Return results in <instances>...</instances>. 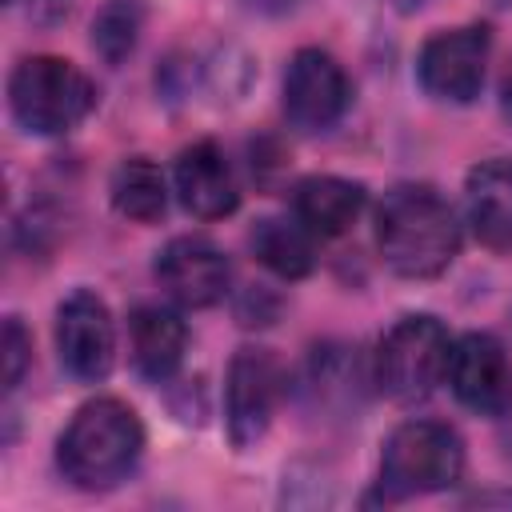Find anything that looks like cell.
Masks as SVG:
<instances>
[{
	"label": "cell",
	"instance_id": "1",
	"mask_svg": "<svg viewBox=\"0 0 512 512\" xmlns=\"http://www.w3.org/2000/svg\"><path fill=\"white\" fill-rule=\"evenodd\" d=\"M380 260L404 280L440 276L460 252V216L428 184H396L376 208Z\"/></svg>",
	"mask_w": 512,
	"mask_h": 512
},
{
	"label": "cell",
	"instance_id": "2",
	"mask_svg": "<svg viewBox=\"0 0 512 512\" xmlns=\"http://www.w3.org/2000/svg\"><path fill=\"white\" fill-rule=\"evenodd\" d=\"M144 452V424L120 396H96L76 408L56 440V464L76 488L100 492L120 484Z\"/></svg>",
	"mask_w": 512,
	"mask_h": 512
},
{
	"label": "cell",
	"instance_id": "3",
	"mask_svg": "<svg viewBox=\"0 0 512 512\" xmlns=\"http://www.w3.org/2000/svg\"><path fill=\"white\" fill-rule=\"evenodd\" d=\"M464 472V440L440 420H404L388 432L380 452L376 500L396 504L428 492H444Z\"/></svg>",
	"mask_w": 512,
	"mask_h": 512
},
{
	"label": "cell",
	"instance_id": "4",
	"mask_svg": "<svg viewBox=\"0 0 512 512\" xmlns=\"http://www.w3.org/2000/svg\"><path fill=\"white\" fill-rule=\"evenodd\" d=\"M8 104L24 132H72L96 108V84L64 56H24L8 76Z\"/></svg>",
	"mask_w": 512,
	"mask_h": 512
},
{
	"label": "cell",
	"instance_id": "5",
	"mask_svg": "<svg viewBox=\"0 0 512 512\" xmlns=\"http://www.w3.org/2000/svg\"><path fill=\"white\" fill-rule=\"evenodd\" d=\"M452 336L436 316H400L376 344L372 380L396 404H420L448 372Z\"/></svg>",
	"mask_w": 512,
	"mask_h": 512
},
{
	"label": "cell",
	"instance_id": "6",
	"mask_svg": "<svg viewBox=\"0 0 512 512\" xmlns=\"http://www.w3.org/2000/svg\"><path fill=\"white\" fill-rule=\"evenodd\" d=\"M488 56H492L488 24H464V28L436 32L424 40V48L416 56L420 88L444 104H472L484 88Z\"/></svg>",
	"mask_w": 512,
	"mask_h": 512
},
{
	"label": "cell",
	"instance_id": "7",
	"mask_svg": "<svg viewBox=\"0 0 512 512\" xmlns=\"http://www.w3.org/2000/svg\"><path fill=\"white\" fill-rule=\"evenodd\" d=\"M284 396V368L268 348H240L228 364V380H224V420H228V436L232 444L244 452L252 448L272 416L276 404Z\"/></svg>",
	"mask_w": 512,
	"mask_h": 512
},
{
	"label": "cell",
	"instance_id": "8",
	"mask_svg": "<svg viewBox=\"0 0 512 512\" xmlns=\"http://www.w3.org/2000/svg\"><path fill=\"white\" fill-rule=\"evenodd\" d=\"M56 352H60L64 372L84 380V384H96L112 372L116 324H112L108 304L96 292L76 288L60 300V308H56Z\"/></svg>",
	"mask_w": 512,
	"mask_h": 512
},
{
	"label": "cell",
	"instance_id": "9",
	"mask_svg": "<svg viewBox=\"0 0 512 512\" xmlns=\"http://www.w3.org/2000/svg\"><path fill=\"white\" fill-rule=\"evenodd\" d=\"M352 104V84L340 60L324 48L292 52L284 68V116L304 132L332 128Z\"/></svg>",
	"mask_w": 512,
	"mask_h": 512
},
{
	"label": "cell",
	"instance_id": "10",
	"mask_svg": "<svg viewBox=\"0 0 512 512\" xmlns=\"http://www.w3.org/2000/svg\"><path fill=\"white\" fill-rule=\"evenodd\" d=\"M156 280L180 308H212L228 292V256L208 236H176L156 252Z\"/></svg>",
	"mask_w": 512,
	"mask_h": 512
},
{
	"label": "cell",
	"instance_id": "11",
	"mask_svg": "<svg viewBox=\"0 0 512 512\" xmlns=\"http://www.w3.org/2000/svg\"><path fill=\"white\" fill-rule=\"evenodd\" d=\"M444 380L464 408L496 416L500 404L512 396V360L496 336L464 332L460 340H452Z\"/></svg>",
	"mask_w": 512,
	"mask_h": 512
},
{
	"label": "cell",
	"instance_id": "12",
	"mask_svg": "<svg viewBox=\"0 0 512 512\" xmlns=\"http://www.w3.org/2000/svg\"><path fill=\"white\" fill-rule=\"evenodd\" d=\"M176 192H180V204L196 220H224L240 204V188H236L232 164L220 152V144H212V140H196V144H188L180 152V160H176Z\"/></svg>",
	"mask_w": 512,
	"mask_h": 512
},
{
	"label": "cell",
	"instance_id": "13",
	"mask_svg": "<svg viewBox=\"0 0 512 512\" xmlns=\"http://www.w3.org/2000/svg\"><path fill=\"white\" fill-rule=\"evenodd\" d=\"M472 236L492 252H512V160H480L464 180Z\"/></svg>",
	"mask_w": 512,
	"mask_h": 512
},
{
	"label": "cell",
	"instance_id": "14",
	"mask_svg": "<svg viewBox=\"0 0 512 512\" xmlns=\"http://www.w3.org/2000/svg\"><path fill=\"white\" fill-rule=\"evenodd\" d=\"M128 336H132V364L144 380L164 384L176 376L184 348H188V324L160 304H140L128 316Z\"/></svg>",
	"mask_w": 512,
	"mask_h": 512
},
{
	"label": "cell",
	"instance_id": "15",
	"mask_svg": "<svg viewBox=\"0 0 512 512\" xmlns=\"http://www.w3.org/2000/svg\"><path fill=\"white\" fill-rule=\"evenodd\" d=\"M364 184L344 176H308L292 192V212L312 236H344L364 212Z\"/></svg>",
	"mask_w": 512,
	"mask_h": 512
},
{
	"label": "cell",
	"instance_id": "16",
	"mask_svg": "<svg viewBox=\"0 0 512 512\" xmlns=\"http://www.w3.org/2000/svg\"><path fill=\"white\" fill-rule=\"evenodd\" d=\"M252 256L276 272L280 280H304L316 264V248H312V232L300 220H280V216H264L256 220L252 236Z\"/></svg>",
	"mask_w": 512,
	"mask_h": 512
},
{
	"label": "cell",
	"instance_id": "17",
	"mask_svg": "<svg viewBox=\"0 0 512 512\" xmlns=\"http://www.w3.org/2000/svg\"><path fill=\"white\" fill-rule=\"evenodd\" d=\"M112 208L136 224H156L168 208V184H164V172L148 160V156H128L116 164L112 172Z\"/></svg>",
	"mask_w": 512,
	"mask_h": 512
},
{
	"label": "cell",
	"instance_id": "18",
	"mask_svg": "<svg viewBox=\"0 0 512 512\" xmlns=\"http://www.w3.org/2000/svg\"><path fill=\"white\" fill-rule=\"evenodd\" d=\"M144 8L136 0H108L92 20V48L104 64H124L140 40Z\"/></svg>",
	"mask_w": 512,
	"mask_h": 512
},
{
	"label": "cell",
	"instance_id": "19",
	"mask_svg": "<svg viewBox=\"0 0 512 512\" xmlns=\"http://www.w3.org/2000/svg\"><path fill=\"white\" fill-rule=\"evenodd\" d=\"M0 348H4V392H12L24 380L28 360H32V336L16 316L4 320V344Z\"/></svg>",
	"mask_w": 512,
	"mask_h": 512
},
{
	"label": "cell",
	"instance_id": "20",
	"mask_svg": "<svg viewBox=\"0 0 512 512\" xmlns=\"http://www.w3.org/2000/svg\"><path fill=\"white\" fill-rule=\"evenodd\" d=\"M496 436H500V448L512 456V396L500 404V412H496Z\"/></svg>",
	"mask_w": 512,
	"mask_h": 512
},
{
	"label": "cell",
	"instance_id": "21",
	"mask_svg": "<svg viewBox=\"0 0 512 512\" xmlns=\"http://www.w3.org/2000/svg\"><path fill=\"white\" fill-rule=\"evenodd\" d=\"M300 0H248V8H256V12H264V16H280V12H288V8H296Z\"/></svg>",
	"mask_w": 512,
	"mask_h": 512
},
{
	"label": "cell",
	"instance_id": "22",
	"mask_svg": "<svg viewBox=\"0 0 512 512\" xmlns=\"http://www.w3.org/2000/svg\"><path fill=\"white\" fill-rule=\"evenodd\" d=\"M400 8H420V4H428V0H396Z\"/></svg>",
	"mask_w": 512,
	"mask_h": 512
},
{
	"label": "cell",
	"instance_id": "23",
	"mask_svg": "<svg viewBox=\"0 0 512 512\" xmlns=\"http://www.w3.org/2000/svg\"><path fill=\"white\" fill-rule=\"evenodd\" d=\"M4 4H16V0H4Z\"/></svg>",
	"mask_w": 512,
	"mask_h": 512
}]
</instances>
